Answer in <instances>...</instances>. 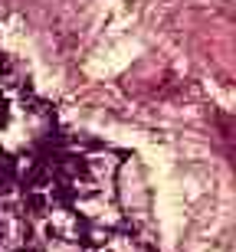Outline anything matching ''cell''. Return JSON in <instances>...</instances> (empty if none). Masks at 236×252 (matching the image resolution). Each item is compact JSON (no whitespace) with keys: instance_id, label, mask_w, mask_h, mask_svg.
I'll return each mask as SVG.
<instances>
[{"instance_id":"1","label":"cell","mask_w":236,"mask_h":252,"mask_svg":"<svg viewBox=\"0 0 236 252\" xmlns=\"http://www.w3.org/2000/svg\"><path fill=\"white\" fill-rule=\"evenodd\" d=\"M82 252H154V249L144 243V239H138L135 233L105 229V233H99V236H89Z\"/></svg>"},{"instance_id":"2","label":"cell","mask_w":236,"mask_h":252,"mask_svg":"<svg viewBox=\"0 0 236 252\" xmlns=\"http://www.w3.org/2000/svg\"><path fill=\"white\" fill-rule=\"evenodd\" d=\"M30 246V220L20 210H0V252H20Z\"/></svg>"},{"instance_id":"3","label":"cell","mask_w":236,"mask_h":252,"mask_svg":"<svg viewBox=\"0 0 236 252\" xmlns=\"http://www.w3.org/2000/svg\"><path fill=\"white\" fill-rule=\"evenodd\" d=\"M17 180V160H10L7 154H0V193Z\"/></svg>"}]
</instances>
